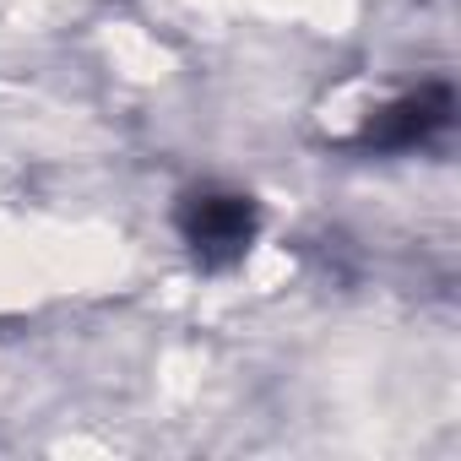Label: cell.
Instances as JSON below:
<instances>
[{"label": "cell", "mask_w": 461, "mask_h": 461, "mask_svg": "<svg viewBox=\"0 0 461 461\" xmlns=\"http://www.w3.org/2000/svg\"><path fill=\"white\" fill-rule=\"evenodd\" d=\"M256 222H261V212L240 190H190L179 201V234L206 272L234 267L256 240Z\"/></svg>", "instance_id": "obj_1"}, {"label": "cell", "mask_w": 461, "mask_h": 461, "mask_svg": "<svg viewBox=\"0 0 461 461\" xmlns=\"http://www.w3.org/2000/svg\"><path fill=\"white\" fill-rule=\"evenodd\" d=\"M450 125V87L445 82H429V87H418V93H407V98H396V104H385L369 125H364V147H375V152H412V147H423L434 131H445Z\"/></svg>", "instance_id": "obj_2"}]
</instances>
